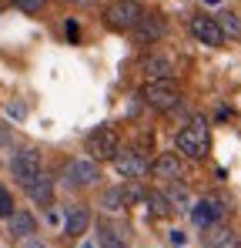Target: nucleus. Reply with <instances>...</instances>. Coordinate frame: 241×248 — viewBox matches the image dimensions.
<instances>
[{"label": "nucleus", "mask_w": 241, "mask_h": 248, "mask_svg": "<svg viewBox=\"0 0 241 248\" xmlns=\"http://www.w3.org/2000/svg\"><path fill=\"white\" fill-rule=\"evenodd\" d=\"M174 144H178L181 158H191V161L208 158V151H211V131H208V121H204V118H191L188 127L178 131Z\"/></svg>", "instance_id": "1"}, {"label": "nucleus", "mask_w": 241, "mask_h": 248, "mask_svg": "<svg viewBox=\"0 0 241 248\" xmlns=\"http://www.w3.org/2000/svg\"><path fill=\"white\" fill-rule=\"evenodd\" d=\"M141 97H144V104L154 108V111H174V108L181 104V87H178L174 78L148 81L144 87H141Z\"/></svg>", "instance_id": "2"}, {"label": "nucleus", "mask_w": 241, "mask_h": 248, "mask_svg": "<svg viewBox=\"0 0 241 248\" xmlns=\"http://www.w3.org/2000/svg\"><path fill=\"white\" fill-rule=\"evenodd\" d=\"M84 151H87V158H94V161H114V155L120 151V138L114 127H94L90 134H87V141H84Z\"/></svg>", "instance_id": "3"}, {"label": "nucleus", "mask_w": 241, "mask_h": 248, "mask_svg": "<svg viewBox=\"0 0 241 248\" xmlns=\"http://www.w3.org/2000/svg\"><path fill=\"white\" fill-rule=\"evenodd\" d=\"M141 14H144V7L137 0H111L104 7V24L111 31H134V24L141 20Z\"/></svg>", "instance_id": "4"}, {"label": "nucleus", "mask_w": 241, "mask_h": 248, "mask_svg": "<svg viewBox=\"0 0 241 248\" xmlns=\"http://www.w3.org/2000/svg\"><path fill=\"white\" fill-rule=\"evenodd\" d=\"M40 171H44V158H40V151H34V148H24V151H17L10 158V174L20 185H30Z\"/></svg>", "instance_id": "5"}, {"label": "nucleus", "mask_w": 241, "mask_h": 248, "mask_svg": "<svg viewBox=\"0 0 241 248\" xmlns=\"http://www.w3.org/2000/svg\"><path fill=\"white\" fill-rule=\"evenodd\" d=\"M225 218H228V205L221 198H201V202L191 205V221L198 225L201 232L211 228V225H218V221H225Z\"/></svg>", "instance_id": "6"}, {"label": "nucleus", "mask_w": 241, "mask_h": 248, "mask_svg": "<svg viewBox=\"0 0 241 248\" xmlns=\"http://www.w3.org/2000/svg\"><path fill=\"white\" fill-rule=\"evenodd\" d=\"M67 185L71 188H87V185H97V178H101V168L94 158H74V161H67Z\"/></svg>", "instance_id": "7"}, {"label": "nucleus", "mask_w": 241, "mask_h": 248, "mask_svg": "<svg viewBox=\"0 0 241 248\" xmlns=\"http://www.w3.org/2000/svg\"><path fill=\"white\" fill-rule=\"evenodd\" d=\"M164 31H167L164 17H161L158 10H148V14H141V20L134 24V41L137 44H154V41L164 37Z\"/></svg>", "instance_id": "8"}, {"label": "nucleus", "mask_w": 241, "mask_h": 248, "mask_svg": "<svg viewBox=\"0 0 241 248\" xmlns=\"http://www.w3.org/2000/svg\"><path fill=\"white\" fill-rule=\"evenodd\" d=\"M191 34L198 37L201 44H208V47H221V44L228 41L225 37V31H221V24H218V17H191Z\"/></svg>", "instance_id": "9"}, {"label": "nucleus", "mask_w": 241, "mask_h": 248, "mask_svg": "<svg viewBox=\"0 0 241 248\" xmlns=\"http://www.w3.org/2000/svg\"><path fill=\"white\" fill-rule=\"evenodd\" d=\"M154 178H164V181H181L184 178V161H181V155H174V151H161L158 158L151 161L148 168Z\"/></svg>", "instance_id": "10"}, {"label": "nucleus", "mask_w": 241, "mask_h": 248, "mask_svg": "<svg viewBox=\"0 0 241 248\" xmlns=\"http://www.w3.org/2000/svg\"><path fill=\"white\" fill-rule=\"evenodd\" d=\"M114 168H118V174L124 178H131V181H137V178H144L148 174V161H144V155L141 151H134V148H127V151H118L114 155Z\"/></svg>", "instance_id": "11"}, {"label": "nucleus", "mask_w": 241, "mask_h": 248, "mask_svg": "<svg viewBox=\"0 0 241 248\" xmlns=\"http://www.w3.org/2000/svg\"><path fill=\"white\" fill-rule=\"evenodd\" d=\"M201 242H204V248H241V235L235 232V228H231V225L218 221V225L204 228Z\"/></svg>", "instance_id": "12"}, {"label": "nucleus", "mask_w": 241, "mask_h": 248, "mask_svg": "<svg viewBox=\"0 0 241 248\" xmlns=\"http://www.w3.org/2000/svg\"><path fill=\"white\" fill-rule=\"evenodd\" d=\"M24 191H27V198H30L34 205H40V208L54 205V178H50L47 171H40L30 185H24Z\"/></svg>", "instance_id": "13"}, {"label": "nucleus", "mask_w": 241, "mask_h": 248, "mask_svg": "<svg viewBox=\"0 0 241 248\" xmlns=\"http://www.w3.org/2000/svg\"><path fill=\"white\" fill-rule=\"evenodd\" d=\"M97 248H127V228H120L114 221H101L97 225Z\"/></svg>", "instance_id": "14"}, {"label": "nucleus", "mask_w": 241, "mask_h": 248, "mask_svg": "<svg viewBox=\"0 0 241 248\" xmlns=\"http://www.w3.org/2000/svg\"><path fill=\"white\" fill-rule=\"evenodd\" d=\"M87 228H90V211H87L84 205H74L71 211H67V218H64V235L80 238Z\"/></svg>", "instance_id": "15"}, {"label": "nucleus", "mask_w": 241, "mask_h": 248, "mask_svg": "<svg viewBox=\"0 0 241 248\" xmlns=\"http://www.w3.org/2000/svg\"><path fill=\"white\" fill-rule=\"evenodd\" d=\"M7 221H10V235H14L17 242L34 238V232H37V218H34L30 211H14Z\"/></svg>", "instance_id": "16"}, {"label": "nucleus", "mask_w": 241, "mask_h": 248, "mask_svg": "<svg viewBox=\"0 0 241 248\" xmlns=\"http://www.w3.org/2000/svg\"><path fill=\"white\" fill-rule=\"evenodd\" d=\"M144 74H148L151 81H164V78L174 74V67H171V61H167L164 54H151V57H144Z\"/></svg>", "instance_id": "17"}, {"label": "nucleus", "mask_w": 241, "mask_h": 248, "mask_svg": "<svg viewBox=\"0 0 241 248\" xmlns=\"http://www.w3.org/2000/svg\"><path fill=\"white\" fill-rule=\"evenodd\" d=\"M164 195H167V202L174 205V211H191V205H195V202H191V191H188L181 181H171Z\"/></svg>", "instance_id": "18"}, {"label": "nucleus", "mask_w": 241, "mask_h": 248, "mask_svg": "<svg viewBox=\"0 0 241 248\" xmlns=\"http://www.w3.org/2000/svg\"><path fill=\"white\" fill-rule=\"evenodd\" d=\"M148 208H151V215H158V218H171L174 215V205L167 202V195L164 191H148Z\"/></svg>", "instance_id": "19"}, {"label": "nucleus", "mask_w": 241, "mask_h": 248, "mask_svg": "<svg viewBox=\"0 0 241 248\" xmlns=\"http://www.w3.org/2000/svg\"><path fill=\"white\" fill-rule=\"evenodd\" d=\"M101 208L111 211V215L124 211V208H127V202H124V188H107V191L101 195Z\"/></svg>", "instance_id": "20"}, {"label": "nucleus", "mask_w": 241, "mask_h": 248, "mask_svg": "<svg viewBox=\"0 0 241 248\" xmlns=\"http://www.w3.org/2000/svg\"><path fill=\"white\" fill-rule=\"evenodd\" d=\"M218 24H221V31H225V37H241V20L231 14V10H225V14H218Z\"/></svg>", "instance_id": "21"}, {"label": "nucleus", "mask_w": 241, "mask_h": 248, "mask_svg": "<svg viewBox=\"0 0 241 248\" xmlns=\"http://www.w3.org/2000/svg\"><path fill=\"white\" fill-rule=\"evenodd\" d=\"M120 188H124V202H127V205H137V202L148 198V191H144L137 181H127V185H120Z\"/></svg>", "instance_id": "22"}, {"label": "nucleus", "mask_w": 241, "mask_h": 248, "mask_svg": "<svg viewBox=\"0 0 241 248\" xmlns=\"http://www.w3.org/2000/svg\"><path fill=\"white\" fill-rule=\"evenodd\" d=\"M14 211H17V208H14V195L0 185V218H10Z\"/></svg>", "instance_id": "23"}, {"label": "nucleus", "mask_w": 241, "mask_h": 248, "mask_svg": "<svg viewBox=\"0 0 241 248\" xmlns=\"http://www.w3.org/2000/svg\"><path fill=\"white\" fill-rule=\"evenodd\" d=\"M10 3H14L17 10H24V14H40L47 0H10Z\"/></svg>", "instance_id": "24"}, {"label": "nucleus", "mask_w": 241, "mask_h": 248, "mask_svg": "<svg viewBox=\"0 0 241 248\" xmlns=\"http://www.w3.org/2000/svg\"><path fill=\"white\" fill-rule=\"evenodd\" d=\"M67 37H71V41H77V37H80V27L74 24V20H67Z\"/></svg>", "instance_id": "25"}, {"label": "nucleus", "mask_w": 241, "mask_h": 248, "mask_svg": "<svg viewBox=\"0 0 241 248\" xmlns=\"http://www.w3.org/2000/svg\"><path fill=\"white\" fill-rule=\"evenodd\" d=\"M20 248H50V245H44V242H37V238H24Z\"/></svg>", "instance_id": "26"}, {"label": "nucleus", "mask_w": 241, "mask_h": 248, "mask_svg": "<svg viewBox=\"0 0 241 248\" xmlns=\"http://www.w3.org/2000/svg\"><path fill=\"white\" fill-rule=\"evenodd\" d=\"M10 114L14 118H24V104H10Z\"/></svg>", "instance_id": "27"}, {"label": "nucleus", "mask_w": 241, "mask_h": 248, "mask_svg": "<svg viewBox=\"0 0 241 248\" xmlns=\"http://www.w3.org/2000/svg\"><path fill=\"white\" fill-rule=\"evenodd\" d=\"M67 3H77V7H90V3H97V0H67Z\"/></svg>", "instance_id": "28"}, {"label": "nucleus", "mask_w": 241, "mask_h": 248, "mask_svg": "<svg viewBox=\"0 0 241 248\" xmlns=\"http://www.w3.org/2000/svg\"><path fill=\"white\" fill-rule=\"evenodd\" d=\"M201 3H204V7H218L221 0H201Z\"/></svg>", "instance_id": "29"}, {"label": "nucleus", "mask_w": 241, "mask_h": 248, "mask_svg": "<svg viewBox=\"0 0 241 248\" xmlns=\"http://www.w3.org/2000/svg\"><path fill=\"white\" fill-rule=\"evenodd\" d=\"M80 248H97V242H84V245H80Z\"/></svg>", "instance_id": "30"}]
</instances>
